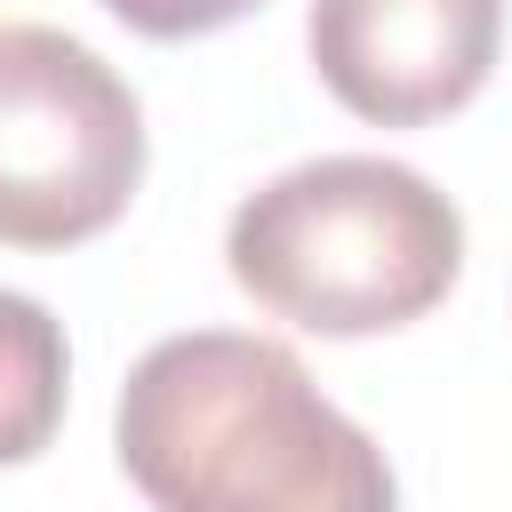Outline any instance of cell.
<instances>
[{
    "label": "cell",
    "instance_id": "1",
    "mask_svg": "<svg viewBox=\"0 0 512 512\" xmlns=\"http://www.w3.org/2000/svg\"><path fill=\"white\" fill-rule=\"evenodd\" d=\"M112 440L152 512H400L384 448L272 336L152 344L120 384Z\"/></svg>",
    "mask_w": 512,
    "mask_h": 512
},
{
    "label": "cell",
    "instance_id": "2",
    "mask_svg": "<svg viewBox=\"0 0 512 512\" xmlns=\"http://www.w3.org/2000/svg\"><path fill=\"white\" fill-rule=\"evenodd\" d=\"M224 264L264 312L312 336H384L456 288L464 216L400 160L328 152L232 208Z\"/></svg>",
    "mask_w": 512,
    "mask_h": 512
},
{
    "label": "cell",
    "instance_id": "3",
    "mask_svg": "<svg viewBox=\"0 0 512 512\" xmlns=\"http://www.w3.org/2000/svg\"><path fill=\"white\" fill-rule=\"evenodd\" d=\"M144 184L136 88L56 24H0V248H80Z\"/></svg>",
    "mask_w": 512,
    "mask_h": 512
},
{
    "label": "cell",
    "instance_id": "4",
    "mask_svg": "<svg viewBox=\"0 0 512 512\" xmlns=\"http://www.w3.org/2000/svg\"><path fill=\"white\" fill-rule=\"evenodd\" d=\"M312 72L376 128L464 112L504 48V0H312Z\"/></svg>",
    "mask_w": 512,
    "mask_h": 512
},
{
    "label": "cell",
    "instance_id": "5",
    "mask_svg": "<svg viewBox=\"0 0 512 512\" xmlns=\"http://www.w3.org/2000/svg\"><path fill=\"white\" fill-rule=\"evenodd\" d=\"M64 384H72L64 320L40 296L0 288V464H32L56 440Z\"/></svg>",
    "mask_w": 512,
    "mask_h": 512
},
{
    "label": "cell",
    "instance_id": "6",
    "mask_svg": "<svg viewBox=\"0 0 512 512\" xmlns=\"http://www.w3.org/2000/svg\"><path fill=\"white\" fill-rule=\"evenodd\" d=\"M128 32H144V40H200V32H224V24H240L248 8H264V0H104Z\"/></svg>",
    "mask_w": 512,
    "mask_h": 512
}]
</instances>
